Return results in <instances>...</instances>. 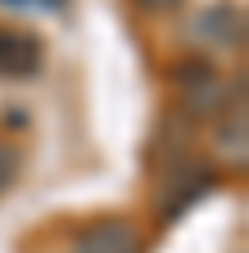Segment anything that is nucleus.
I'll return each mask as SVG.
<instances>
[{"mask_svg": "<svg viewBox=\"0 0 249 253\" xmlns=\"http://www.w3.org/2000/svg\"><path fill=\"white\" fill-rule=\"evenodd\" d=\"M172 82H177V90H181L186 118H217V113H227L231 86L217 77L204 59H181L177 68H172Z\"/></svg>", "mask_w": 249, "mask_h": 253, "instance_id": "f257e3e1", "label": "nucleus"}, {"mask_svg": "<svg viewBox=\"0 0 249 253\" xmlns=\"http://www.w3.org/2000/svg\"><path fill=\"white\" fill-rule=\"evenodd\" d=\"M77 253H141V235L127 221H100L77 240Z\"/></svg>", "mask_w": 249, "mask_h": 253, "instance_id": "7ed1b4c3", "label": "nucleus"}, {"mask_svg": "<svg viewBox=\"0 0 249 253\" xmlns=\"http://www.w3.org/2000/svg\"><path fill=\"white\" fill-rule=\"evenodd\" d=\"M41 68V41L27 32H0V77H32Z\"/></svg>", "mask_w": 249, "mask_h": 253, "instance_id": "f03ea898", "label": "nucleus"}, {"mask_svg": "<svg viewBox=\"0 0 249 253\" xmlns=\"http://www.w3.org/2000/svg\"><path fill=\"white\" fill-rule=\"evenodd\" d=\"M208 185H213V172L204 163H186L181 172H172V181H168V217L186 212L199 195H208Z\"/></svg>", "mask_w": 249, "mask_h": 253, "instance_id": "39448f33", "label": "nucleus"}, {"mask_svg": "<svg viewBox=\"0 0 249 253\" xmlns=\"http://www.w3.org/2000/svg\"><path fill=\"white\" fill-rule=\"evenodd\" d=\"M195 27H199V37H208V45H222V50H231V45L245 41V18H240L236 5H213V9H204Z\"/></svg>", "mask_w": 249, "mask_h": 253, "instance_id": "20e7f679", "label": "nucleus"}, {"mask_svg": "<svg viewBox=\"0 0 249 253\" xmlns=\"http://www.w3.org/2000/svg\"><path fill=\"white\" fill-rule=\"evenodd\" d=\"M177 5H181V0H136V9H145V14H168Z\"/></svg>", "mask_w": 249, "mask_h": 253, "instance_id": "0eeeda50", "label": "nucleus"}, {"mask_svg": "<svg viewBox=\"0 0 249 253\" xmlns=\"http://www.w3.org/2000/svg\"><path fill=\"white\" fill-rule=\"evenodd\" d=\"M18 163H23V154H18V145H9V140H0V195L14 185V176H18Z\"/></svg>", "mask_w": 249, "mask_h": 253, "instance_id": "423d86ee", "label": "nucleus"}]
</instances>
